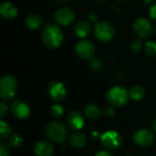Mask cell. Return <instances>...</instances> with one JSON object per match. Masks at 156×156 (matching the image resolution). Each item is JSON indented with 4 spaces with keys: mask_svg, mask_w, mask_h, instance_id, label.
Listing matches in <instances>:
<instances>
[{
    "mask_svg": "<svg viewBox=\"0 0 156 156\" xmlns=\"http://www.w3.org/2000/svg\"><path fill=\"white\" fill-rule=\"evenodd\" d=\"M23 142H24L23 137L18 133H15V134H12L9 137L8 144L13 148H19L23 144Z\"/></svg>",
    "mask_w": 156,
    "mask_h": 156,
    "instance_id": "22",
    "label": "cell"
},
{
    "mask_svg": "<svg viewBox=\"0 0 156 156\" xmlns=\"http://www.w3.org/2000/svg\"><path fill=\"white\" fill-rule=\"evenodd\" d=\"M10 145L5 142L0 143V156H10Z\"/></svg>",
    "mask_w": 156,
    "mask_h": 156,
    "instance_id": "26",
    "label": "cell"
},
{
    "mask_svg": "<svg viewBox=\"0 0 156 156\" xmlns=\"http://www.w3.org/2000/svg\"><path fill=\"white\" fill-rule=\"evenodd\" d=\"M90 68L94 70V71H100L101 70L102 67H103V64H102V61L98 58H93L90 59Z\"/></svg>",
    "mask_w": 156,
    "mask_h": 156,
    "instance_id": "25",
    "label": "cell"
},
{
    "mask_svg": "<svg viewBox=\"0 0 156 156\" xmlns=\"http://www.w3.org/2000/svg\"><path fill=\"white\" fill-rule=\"evenodd\" d=\"M17 7L10 2H5L0 5V16L6 20L15 18L17 16Z\"/></svg>",
    "mask_w": 156,
    "mask_h": 156,
    "instance_id": "15",
    "label": "cell"
},
{
    "mask_svg": "<svg viewBox=\"0 0 156 156\" xmlns=\"http://www.w3.org/2000/svg\"><path fill=\"white\" fill-rule=\"evenodd\" d=\"M133 29L140 38H147L153 33V26L151 22L144 17L136 18L133 23Z\"/></svg>",
    "mask_w": 156,
    "mask_h": 156,
    "instance_id": "7",
    "label": "cell"
},
{
    "mask_svg": "<svg viewBox=\"0 0 156 156\" xmlns=\"http://www.w3.org/2000/svg\"><path fill=\"white\" fill-rule=\"evenodd\" d=\"M91 31V26L88 21L81 20L76 23L74 26V33L78 37L84 38L86 37Z\"/></svg>",
    "mask_w": 156,
    "mask_h": 156,
    "instance_id": "16",
    "label": "cell"
},
{
    "mask_svg": "<svg viewBox=\"0 0 156 156\" xmlns=\"http://www.w3.org/2000/svg\"><path fill=\"white\" fill-rule=\"evenodd\" d=\"M153 127H154V130L155 131V133H156V117H155V119L154 120V122H153Z\"/></svg>",
    "mask_w": 156,
    "mask_h": 156,
    "instance_id": "33",
    "label": "cell"
},
{
    "mask_svg": "<svg viewBox=\"0 0 156 156\" xmlns=\"http://www.w3.org/2000/svg\"><path fill=\"white\" fill-rule=\"evenodd\" d=\"M67 127L72 131H79L84 125V118L80 112L71 111L66 118Z\"/></svg>",
    "mask_w": 156,
    "mask_h": 156,
    "instance_id": "12",
    "label": "cell"
},
{
    "mask_svg": "<svg viewBox=\"0 0 156 156\" xmlns=\"http://www.w3.org/2000/svg\"><path fill=\"white\" fill-rule=\"evenodd\" d=\"M115 113H116V112H115V110H114V108H112V107H107L105 110H104V115L105 116H107V117H113L114 115H115Z\"/></svg>",
    "mask_w": 156,
    "mask_h": 156,
    "instance_id": "29",
    "label": "cell"
},
{
    "mask_svg": "<svg viewBox=\"0 0 156 156\" xmlns=\"http://www.w3.org/2000/svg\"><path fill=\"white\" fill-rule=\"evenodd\" d=\"M12 135L11 126L5 121H0V137L2 139H6Z\"/></svg>",
    "mask_w": 156,
    "mask_h": 156,
    "instance_id": "21",
    "label": "cell"
},
{
    "mask_svg": "<svg viewBox=\"0 0 156 156\" xmlns=\"http://www.w3.org/2000/svg\"><path fill=\"white\" fill-rule=\"evenodd\" d=\"M130 99V93L126 88L122 86H114L111 88L106 93L107 101L116 107H122L125 105Z\"/></svg>",
    "mask_w": 156,
    "mask_h": 156,
    "instance_id": "2",
    "label": "cell"
},
{
    "mask_svg": "<svg viewBox=\"0 0 156 156\" xmlns=\"http://www.w3.org/2000/svg\"><path fill=\"white\" fill-rule=\"evenodd\" d=\"M131 47H132V49H133L134 52H138V51H140L141 48H142V41H141L140 39H136V40L133 41Z\"/></svg>",
    "mask_w": 156,
    "mask_h": 156,
    "instance_id": "27",
    "label": "cell"
},
{
    "mask_svg": "<svg viewBox=\"0 0 156 156\" xmlns=\"http://www.w3.org/2000/svg\"><path fill=\"white\" fill-rule=\"evenodd\" d=\"M98 14L96 12H90L89 15H88V19L90 21V22H93V23H97L98 22Z\"/></svg>",
    "mask_w": 156,
    "mask_h": 156,
    "instance_id": "31",
    "label": "cell"
},
{
    "mask_svg": "<svg viewBox=\"0 0 156 156\" xmlns=\"http://www.w3.org/2000/svg\"><path fill=\"white\" fill-rule=\"evenodd\" d=\"M46 136L54 143H63L67 136L68 131L64 124L58 122H51L45 128Z\"/></svg>",
    "mask_w": 156,
    "mask_h": 156,
    "instance_id": "4",
    "label": "cell"
},
{
    "mask_svg": "<svg viewBox=\"0 0 156 156\" xmlns=\"http://www.w3.org/2000/svg\"><path fill=\"white\" fill-rule=\"evenodd\" d=\"M58 2H65V1H68V0H56Z\"/></svg>",
    "mask_w": 156,
    "mask_h": 156,
    "instance_id": "34",
    "label": "cell"
},
{
    "mask_svg": "<svg viewBox=\"0 0 156 156\" xmlns=\"http://www.w3.org/2000/svg\"><path fill=\"white\" fill-rule=\"evenodd\" d=\"M155 30H156V29H155Z\"/></svg>",
    "mask_w": 156,
    "mask_h": 156,
    "instance_id": "36",
    "label": "cell"
},
{
    "mask_svg": "<svg viewBox=\"0 0 156 156\" xmlns=\"http://www.w3.org/2000/svg\"><path fill=\"white\" fill-rule=\"evenodd\" d=\"M94 33L100 41L109 42L114 37L115 28L113 25L108 21H100L95 24Z\"/></svg>",
    "mask_w": 156,
    "mask_h": 156,
    "instance_id": "5",
    "label": "cell"
},
{
    "mask_svg": "<svg viewBox=\"0 0 156 156\" xmlns=\"http://www.w3.org/2000/svg\"><path fill=\"white\" fill-rule=\"evenodd\" d=\"M69 143L74 148H82L87 143V137L83 133L76 131L69 136Z\"/></svg>",
    "mask_w": 156,
    "mask_h": 156,
    "instance_id": "17",
    "label": "cell"
},
{
    "mask_svg": "<svg viewBox=\"0 0 156 156\" xmlns=\"http://www.w3.org/2000/svg\"><path fill=\"white\" fill-rule=\"evenodd\" d=\"M95 156H113L110 152L108 151H101L99 153H97Z\"/></svg>",
    "mask_w": 156,
    "mask_h": 156,
    "instance_id": "32",
    "label": "cell"
},
{
    "mask_svg": "<svg viewBox=\"0 0 156 156\" xmlns=\"http://www.w3.org/2000/svg\"><path fill=\"white\" fill-rule=\"evenodd\" d=\"M41 39L48 48L53 49L61 45L64 39V34L58 25L54 23H48L42 28Z\"/></svg>",
    "mask_w": 156,
    "mask_h": 156,
    "instance_id": "1",
    "label": "cell"
},
{
    "mask_svg": "<svg viewBox=\"0 0 156 156\" xmlns=\"http://www.w3.org/2000/svg\"><path fill=\"white\" fill-rule=\"evenodd\" d=\"M129 93H130V98H132L133 100H134V101H141V100H143L145 97L146 91H145L144 87L136 85V86H133L129 90Z\"/></svg>",
    "mask_w": 156,
    "mask_h": 156,
    "instance_id": "20",
    "label": "cell"
},
{
    "mask_svg": "<svg viewBox=\"0 0 156 156\" xmlns=\"http://www.w3.org/2000/svg\"><path fill=\"white\" fill-rule=\"evenodd\" d=\"M84 113H85L86 117H88L90 119H92V120L99 119L102 114L101 110L96 104H88V105H86L85 108H84Z\"/></svg>",
    "mask_w": 156,
    "mask_h": 156,
    "instance_id": "19",
    "label": "cell"
},
{
    "mask_svg": "<svg viewBox=\"0 0 156 156\" xmlns=\"http://www.w3.org/2000/svg\"><path fill=\"white\" fill-rule=\"evenodd\" d=\"M76 55L83 59V60H88L94 58L95 55V47L92 44V42L83 39L76 43L75 48H74Z\"/></svg>",
    "mask_w": 156,
    "mask_h": 156,
    "instance_id": "6",
    "label": "cell"
},
{
    "mask_svg": "<svg viewBox=\"0 0 156 156\" xmlns=\"http://www.w3.org/2000/svg\"><path fill=\"white\" fill-rule=\"evenodd\" d=\"M48 92L49 97L56 101H61L67 96V90L65 86L58 80L51 81L48 84Z\"/></svg>",
    "mask_w": 156,
    "mask_h": 156,
    "instance_id": "10",
    "label": "cell"
},
{
    "mask_svg": "<svg viewBox=\"0 0 156 156\" xmlns=\"http://www.w3.org/2000/svg\"><path fill=\"white\" fill-rule=\"evenodd\" d=\"M149 14H150V17H151L153 20H155L156 21V3L153 4V5L150 6Z\"/></svg>",
    "mask_w": 156,
    "mask_h": 156,
    "instance_id": "30",
    "label": "cell"
},
{
    "mask_svg": "<svg viewBox=\"0 0 156 156\" xmlns=\"http://www.w3.org/2000/svg\"><path fill=\"white\" fill-rule=\"evenodd\" d=\"M11 112L13 115L18 119H26L30 114V109L27 103L21 101H14L10 106Z\"/></svg>",
    "mask_w": 156,
    "mask_h": 156,
    "instance_id": "13",
    "label": "cell"
},
{
    "mask_svg": "<svg viewBox=\"0 0 156 156\" xmlns=\"http://www.w3.org/2000/svg\"><path fill=\"white\" fill-rule=\"evenodd\" d=\"M50 113H51V115L54 118L58 119V118H60V117L63 116V114H64V108L60 104H55V105H53L51 107Z\"/></svg>",
    "mask_w": 156,
    "mask_h": 156,
    "instance_id": "23",
    "label": "cell"
},
{
    "mask_svg": "<svg viewBox=\"0 0 156 156\" xmlns=\"http://www.w3.org/2000/svg\"><path fill=\"white\" fill-rule=\"evenodd\" d=\"M17 80L12 75H5L0 80V97L4 101L13 99L17 92Z\"/></svg>",
    "mask_w": 156,
    "mask_h": 156,
    "instance_id": "3",
    "label": "cell"
},
{
    "mask_svg": "<svg viewBox=\"0 0 156 156\" xmlns=\"http://www.w3.org/2000/svg\"><path fill=\"white\" fill-rule=\"evenodd\" d=\"M102 145L108 150L118 149L122 144V135L114 131H109L103 133L101 137Z\"/></svg>",
    "mask_w": 156,
    "mask_h": 156,
    "instance_id": "8",
    "label": "cell"
},
{
    "mask_svg": "<svg viewBox=\"0 0 156 156\" xmlns=\"http://www.w3.org/2000/svg\"><path fill=\"white\" fill-rule=\"evenodd\" d=\"M34 153L37 156H52L54 146L48 141H39L34 145Z\"/></svg>",
    "mask_w": 156,
    "mask_h": 156,
    "instance_id": "14",
    "label": "cell"
},
{
    "mask_svg": "<svg viewBox=\"0 0 156 156\" xmlns=\"http://www.w3.org/2000/svg\"><path fill=\"white\" fill-rule=\"evenodd\" d=\"M54 18L57 23L61 26L71 25L75 20V13L73 10L68 7H62L56 11Z\"/></svg>",
    "mask_w": 156,
    "mask_h": 156,
    "instance_id": "11",
    "label": "cell"
},
{
    "mask_svg": "<svg viewBox=\"0 0 156 156\" xmlns=\"http://www.w3.org/2000/svg\"><path fill=\"white\" fill-rule=\"evenodd\" d=\"M7 112H8V109H7L6 104L4 101H1L0 102V117L1 118L5 117L7 115Z\"/></svg>",
    "mask_w": 156,
    "mask_h": 156,
    "instance_id": "28",
    "label": "cell"
},
{
    "mask_svg": "<svg viewBox=\"0 0 156 156\" xmlns=\"http://www.w3.org/2000/svg\"><path fill=\"white\" fill-rule=\"evenodd\" d=\"M145 53L150 57L156 56V42L154 41H147L144 46Z\"/></svg>",
    "mask_w": 156,
    "mask_h": 156,
    "instance_id": "24",
    "label": "cell"
},
{
    "mask_svg": "<svg viewBox=\"0 0 156 156\" xmlns=\"http://www.w3.org/2000/svg\"><path fill=\"white\" fill-rule=\"evenodd\" d=\"M26 26L27 28L31 30H37L40 28L43 25V19L42 17L37 14H30L26 18Z\"/></svg>",
    "mask_w": 156,
    "mask_h": 156,
    "instance_id": "18",
    "label": "cell"
},
{
    "mask_svg": "<svg viewBox=\"0 0 156 156\" xmlns=\"http://www.w3.org/2000/svg\"><path fill=\"white\" fill-rule=\"evenodd\" d=\"M133 142L136 145L140 147H149L151 146L154 142V136L151 130L144 128L139 131H137L133 134Z\"/></svg>",
    "mask_w": 156,
    "mask_h": 156,
    "instance_id": "9",
    "label": "cell"
},
{
    "mask_svg": "<svg viewBox=\"0 0 156 156\" xmlns=\"http://www.w3.org/2000/svg\"><path fill=\"white\" fill-rule=\"evenodd\" d=\"M126 156H133V154H126Z\"/></svg>",
    "mask_w": 156,
    "mask_h": 156,
    "instance_id": "35",
    "label": "cell"
}]
</instances>
